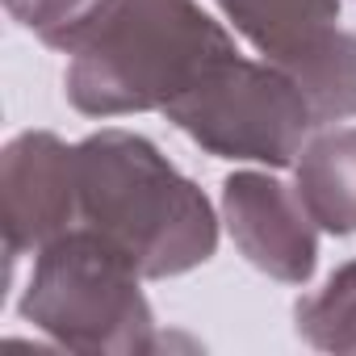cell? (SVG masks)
Segmentation results:
<instances>
[{"label":"cell","instance_id":"6da1fadb","mask_svg":"<svg viewBox=\"0 0 356 356\" xmlns=\"http://www.w3.org/2000/svg\"><path fill=\"white\" fill-rule=\"evenodd\" d=\"M47 47L72 55L63 88L88 118L163 113L235 55L197 0H92Z\"/></svg>","mask_w":356,"mask_h":356},{"label":"cell","instance_id":"7a4b0ae2","mask_svg":"<svg viewBox=\"0 0 356 356\" xmlns=\"http://www.w3.org/2000/svg\"><path fill=\"white\" fill-rule=\"evenodd\" d=\"M80 227L113 243L147 281L181 277L218 248L206 193L151 138L97 130L76 143Z\"/></svg>","mask_w":356,"mask_h":356},{"label":"cell","instance_id":"3957f363","mask_svg":"<svg viewBox=\"0 0 356 356\" xmlns=\"http://www.w3.org/2000/svg\"><path fill=\"white\" fill-rule=\"evenodd\" d=\"M138 281L143 273L113 243L72 227L38 248L22 314L76 352H151L159 339Z\"/></svg>","mask_w":356,"mask_h":356},{"label":"cell","instance_id":"277c9868","mask_svg":"<svg viewBox=\"0 0 356 356\" xmlns=\"http://www.w3.org/2000/svg\"><path fill=\"white\" fill-rule=\"evenodd\" d=\"M163 118L218 159H252L268 168H289L314 130L302 88L277 63H252L239 51L172 101Z\"/></svg>","mask_w":356,"mask_h":356},{"label":"cell","instance_id":"5b68a950","mask_svg":"<svg viewBox=\"0 0 356 356\" xmlns=\"http://www.w3.org/2000/svg\"><path fill=\"white\" fill-rule=\"evenodd\" d=\"M0 202H5V252L17 264L80 222L76 147L51 130H26L0 155Z\"/></svg>","mask_w":356,"mask_h":356},{"label":"cell","instance_id":"8992f818","mask_svg":"<svg viewBox=\"0 0 356 356\" xmlns=\"http://www.w3.org/2000/svg\"><path fill=\"white\" fill-rule=\"evenodd\" d=\"M222 218L243 260L273 281L306 285L318 264V227L298 189L268 172H235L222 181Z\"/></svg>","mask_w":356,"mask_h":356},{"label":"cell","instance_id":"52a82bcc","mask_svg":"<svg viewBox=\"0 0 356 356\" xmlns=\"http://www.w3.org/2000/svg\"><path fill=\"white\" fill-rule=\"evenodd\" d=\"M293 189L318 231L356 235V126H335L302 147Z\"/></svg>","mask_w":356,"mask_h":356},{"label":"cell","instance_id":"ba28073f","mask_svg":"<svg viewBox=\"0 0 356 356\" xmlns=\"http://www.w3.org/2000/svg\"><path fill=\"white\" fill-rule=\"evenodd\" d=\"M268 63H277L302 88L314 126H335L343 118H356V34L331 26L302 51Z\"/></svg>","mask_w":356,"mask_h":356},{"label":"cell","instance_id":"9c48e42d","mask_svg":"<svg viewBox=\"0 0 356 356\" xmlns=\"http://www.w3.org/2000/svg\"><path fill=\"white\" fill-rule=\"evenodd\" d=\"M218 5L264 59H285L339 22V0H218Z\"/></svg>","mask_w":356,"mask_h":356},{"label":"cell","instance_id":"30bf717a","mask_svg":"<svg viewBox=\"0 0 356 356\" xmlns=\"http://www.w3.org/2000/svg\"><path fill=\"white\" fill-rule=\"evenodd\" d=\"M298 335L318 352H356V260L331 273V281L302 298L298 310Z\"/></svg>","mask_w":356,"mask_h":356},{"label":"cell","instance_id":"8fae6325","mask_svg":"<svg viewBox=\"0 0 356 356\" xmlns=\"http://www.w3.org/2000/svg\"><path fill=\"white\" fill-rule=\"evenodd\" d=\"M92 0H5V9L13 22H22L26 30H34L42 42H51L59 30H67Z\"/></svg>","mask_w":356,"mask_h":356}]
</instances>
